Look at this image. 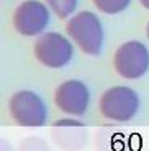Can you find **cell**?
Here are the masks:
<instances>
[{"label":"cell","instance_id":"cell-4","mask_svg":"<svg viewBox=\"0 0 149 151\" xmlns=\"http://www.w3.org/2000/svg\"><path fill=\"white\" fill-rule=\"evenodd\" d=\"M8 110L13 122L21 127H43L48 120V110L43 99L33 91H18L10 97Z\"/></svg>","mask_w":149,"mask_h":151},{"label":"cell","instance_id":"cell-5","mask_svg":"<svg viewBox=\"0 0 149 151\" xmlns=\"http://www.w3.org/2000/svg\"><path fill=\"white\" fill-rule=\"evenodd\" d=\"M113 66L125 79H139L149 69V49L136 40L123 43L115 51Z\"/></svg>","mask_w":149,"mask_h":151},{"label":"cell","instance_id":"cell-8","mask_svg":"<svg viewBox=\"0 0 149 151\" xmlns=\"http://www.w3.org/2000/svg\"><path fill=\"white\" fill-rule=\"evenodd\" d=\"M52 138L66 151H77L85 145L87 132L85 127L74 118L57 120L52 127Z\"/></svg>","mask_w":149,"mask_h":151},{"label":"cell","instance_id":"cell-9","mask_svg":"<svg viewBox=\"0 0 149 151\" xmlns=\"http://www.w3.org/2000/svg\"><path fill=\"white\" fill-rule=\"evenodd\" d=\"M92 2L98 10L107 13V15L121 13V12H125L131 4V0H92Z\"/></svg>","mask_w":149,"mask_h":151},{"label":"cell","instance_id":"cell-2","mask_svg":"<svg viewBox=\"0 0 149 151\" xmlns=\"http://www.w3.org/2000/svg\"><path fill=\"white\" fill-rule=\"evenodd\" d=\"M139 110L138 94L125 86L110 87L100 97V113L113 122H130Z\"/></svg>","mask_w":149,"mask_h":151},{"label":"cell","instance_id":"cell-3","mask_svg":"<svg viewBox=\"0 0 149 151\" xmlns=\"http://www.w3.org/2000/svg\"><path fill=\"white\" fill-rule=\"evenodd\" d=\"M34 56L46 68L61 69L71 63L74 56V46L67 36L57 31H48L39 35L34 41Z\"/></svg>","mask_w":149,"mask_h":151},{"label":"cell","instance_id":"cell-7","mask_svg":"<svg viewBox=\"0 0 149 151\" xmlns=\"http://www.w3.org/2000/svg\"><path fill=\"white\" fill-rule=\"evenodd\" d=\"M54 102L61 112L72 117H82L90 104L89 87L77 79L64 81L54 92Z\"/></svg>","mask_w":149,"mask_h":151},{"label":"cell","instance_id":"cell-12","mask_svg":"<svg viewBox=\"0 0 149 151\" xmlns=\"http://www.w3.org/2000/svg\"><path fill=\"white\" fill-rule=\"evenodd\" d=\"M146 33H148V38H149V23H148V28H146Z\"/></svg>","mask_w":149,"mask_h":151},{"label":"cell","instance_id":"cell-6","mask_svg":"<svg viewBox=\"0 0 149 151\" xmlns=\"http://www.w3.org/2000/svg\"><path fill=\"white\" fill-rule=\"evenodd\" d=\"M49 23V10L38 0H25L13 13V27L21 36H39Z\"/></svg>","mask_w":149,"mask_h":151},{"label":"cell","instance_id":"cell-10","mask_svg":"<svg viewBox=\"0 0 149 151\" xmlns=\"http://www.w3.org/2000/svg\"><path fill=\"white\" fill-rule=\"evenodd\" d=\"M46 4L49 5L54 15L57 18H67L77 8V0H46Z\"/></svg>","mask_w":149,"mask_h":151},{"label":"cell","instance_id":"cell-1","mask_svg":"<svg viewBox=\"0 0 149 151\" xmlns=\"http://www.w3.org/2000/svg\"><path fill=\"white\" fill-rule=\"evenodd\" d=\"M67 36L79 46L82 53L89 56H98L105 41L102 22L92 12H80L67 22Z\"/></svg>","mask_w":149,"mask_h":151},{"label":"cell","instance_id":"cell-11","mask_svg":"<svg viewBox=\"0 0 149 151\" xmlns=\"http://www.w3.org/2000/svg\"><path fill=\"white\" fill-rule=\"evenodd\" d=\"M139 2H141V5H143V7H144V8H148V10H149V0H139Z\"/></svg>","mask_w":149,"mask_h":151}]
</instances>
